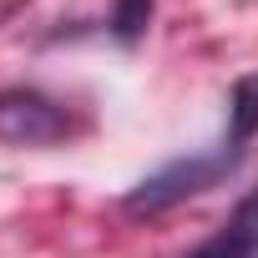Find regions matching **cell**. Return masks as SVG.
I'll use <instances>...</instances> for the list:
<instances>
[{
  "mask_svg": "<svg viewBox=\"0 0 258 258\" xmlns=\"http://www.w3.org/2000/svg\"><path fill=\"white\" fill-rule=\"evenodd\" d=\"M238 162V147H223V152H192V157H177L167 162L162 172H152L137 192H126V213H162L192 192H208L228 167Z\"/></svg>",
  "mask_w": 258,
  "mask_h": 258,
  "instance_id": "1",
  "label": "cell"
},
{
  "mask_svg": "<svg viewBox=\"0 0 258 258\" xmlns=\"http://www.w3.org/2000/svg\"><path fill=\"white\" fill-rule=\"evenodd\" d=\"M71 137V111L46 91L11 86L0 91V142L6 147H51Z\"/></svg>",
  "mask_w": 258,
  "mask_h": 258,
  "instance_id": "2",
  "label": "cell"
},
{
  "mask_svg": "<svg viewBox=\"0 0 258 258\" xmlns=\"http://www.w3.org/2000/svg\"><path fill=\"white\" fill-rule=\"evenodd\" d=\"M258 137V71L253 76H238L233 81V96H228V147H248Z\"/></svg>",
  "mask_w": 258,
  "mask_h": 258,
  "instance_id": "3",
  "label": "cell"
},
{
  "mask_svg": "<svg viewBox=\"0 0 258 258\" xmlns=\"http://www.w3.org/2000/svg\"><path fill=\"white\" fill-rule=\"evenodd\" d=\"M152 21V0H116V11H111V31L116 41H137Z\"/></svg>",
  "mask_w": 258,
  "mask_h": 258,
  "instance_id": "5",
  "label": "cell"
},
{
  "mask_svg": "<svg viewBox=\"0 0 258 258\" xmlns=\"http://www.w3.org/2000/svg\"><path fill=\"white\" fill-rule=\"evenodd\" d=\"M233 258H258V192H248L238 203V213L228 218V228H218Z\"/></svg>",
  "mask_w": 258,
  "mask_h": 258,
  "instance_id": "4",
  "label": "cell"
}]
</instances>
